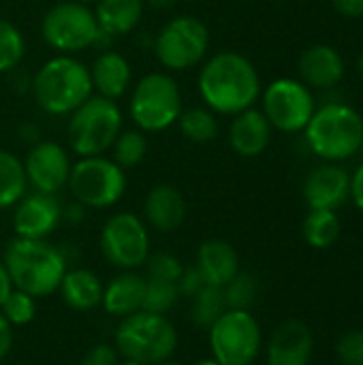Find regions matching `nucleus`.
<instances>
[{
	"instance_id": "46",
	"label": "nucleus",
	"mask_w": 363,
	"mask_h": 365,
	"mask_svg": "<svg viewBox=\"0 0 363 365\" xmlns=\"http://www.w3.org/2000/svg\"><path fill=\"white\" fill-rule=\"evenodd\" d=\"M156 365H182V364H178V361H171V359H167V361H160V364H156Z\"/></svg>"
},
{
	"instance_id": "39",
	"label": "nucleus",
	"mask_w": 363,
	"mask_h": 365,
	"mask_svg": "<svg viewBox=\"0 0 363 365\" xmlns=\"http://www.w3.org/2000/svg\"><path fill=\"white\" fill-rule=\"evenodd\" d=\"M334 6L344 17H362L363 0H334Z\"/></svg>"
},
{
	"instance_id": "43",
	"label": "nucleus",
	"mask_w": 363,
	"mask_h": 365,
	"mask_svg": "<svg viewBox=\"0 0 363 365\" xmlns=\"http://www.w3.org/2000/svg\"><path fill=\"white\" fill-rule=\"evenodd\" d=\"M178 0H143V4H150L154 9H171Z\"/></svg>"
},
{
	"instance_id": "44",
	"label": "nucleus",
	"mask_w": 363,
	"mask_h": 365,
	"mask_svg": "<svg viewBox=\"0 0 363 365\" xmlns=\"http://www.w3.org/2000/svg\"><path fill=\"white\" fill-rule=\"evenodd\" d=\"M195 365H220L218 361H214V359H201V361H197Z\"/></svg>"
},
{
	"instance_id": "30",
	"label": "nucleus",
	"mask_w": 363,
	"mask_h": 365,
	"mask_svg": "<svg viewBox=\"0 0 363 365\" xmlns=\"http://www.w3.org/2000/svg\"><path fill=\"white\" fill-rule=\"evenodd\" d=\"M111 150H113V163L116 165H120L122 169H135L148 156L145 133H141L139 128L137 130H122L116 137Z\"/></svg>"
},
{
	"instance_id": "41",
	"label": "nucleus",
	"mask_w": 363,
	"mask_h": 365,
	"mask_svg": "<svg viewBox=\"0 0 363 365\" xmlns=\"http://www.w3.org/2000/svg\"><path fill=\"white\" fill-rule=\"evenodd\" d=\"M11 344H13V331H11V325H9V323H6V319L0 314V361L9 355Z\"/></svg>"
},
{
	"instance_id": "42",
	"label": "nucleus",
	"mask_w": 363,
	"mask_h": 365,
	"mask_svg": "<svg viewBox=\"0 0 363 365\" xmlns=\"http://www.w3.org/2000/svg\"><path fill=\"white\" fill-rule=\"evenodd\" d=\"M13 291V284H11V278H9V272L4 267V263L0 261V306L4 304V299L9 297V293Z\"/></svg>"
},
{
	"instance_id": "29",
	"label": "nucleus",
	"mask_w": 363,
	"mask_h": 365,
	"mask_svg": "<svg viewBox=\"0 0 363 365\" xmlns=\"http://www.w3.org/2000/svg\"><path fill=\"white\" fill-rule=\"evenodd\" d=\"M193 299L190 306V319L199 329H210L229 308L225 302V291L223 287H212L208 284L205 289H201Z\"/></svg>"
},
{
	"instance_id": "5",
	"label": "nucleus",
	"mask_w": 363,
	"mask_h": 365,
	"mask_svg": "<svg viewBox=\"0 0 363 365\" xmlns=\"http://www.w3.org/2000/svg\"><path fill=\"white\" fill-rule=\"evenodd\" d=\"M310 150L325 160H347L363 143V118L349 105L332 103L317 109L306 124Z\"/></svg>"
},
{
	"instance_id": "40",
	"label": "nucleus",
	"mask_w": 363,
	"mask_h": 365,
	"mask_svg": "<svg viewBox=\"0 0 363 365\" xmlns=\"http://www.w3.org/2000/svg\"><path fill=\"white\" fill-rule=\"evenodd\" d=\"M351 197H353L355 205L363 212V163L351 178Z\"/></svg>"
},
{
	"instance_id": "49",
	"label": "nucleus",
	"mask_w": 363,
	"mask_h": 365,
	"mask_svg": "<svg viewBox=\"0 0 363 365\" xmlns=\"http://www.w3.org/2000/svg\"><path fill=\"white\" fill-rule=\"evenodd\" d=\"M252 365H255V364H252Z\"/></svg>"
},
{
	"instance_id": "15",
	"label": "nucleus",
	"mask_w": 363,
	"mask_h": 365,
	"mask_svg": "<svg viewBox=\"0 0 363 365\" xmlns=\"http://www.w3.org/2000/svg\"><path fill=\"white\" fill-rule=\"evenodd\" d=\"M62 220V205L56 195L32 192L24 195L15 203L13 212V231L15 237L28 240H47Z\"/></svg>"
},
{
	"instance_id": "6",
	"label": "nucleus",
	"mask_w": 363,
	"mask_h": 365,
	"mask_svg": "<svg viewBox=\"0 0 363 365\" xmlns=\"http://www.w3.org/2000/svg\"><path fill=\"white\" fill-rule=\"evenodd\" d=\"M122 122L124 115L118 101L92 94L71 113L66 128L71 152L77 158L103 156L122 133Z\"/></svg>"
},
{
	"instance_id": "3",
	"label": "nucleus",
	"mask_w": 363,
	"mask_h": 365,
	"mask_svg": "<svg viewBox=\"0 0 363 365\" xmlns=\"http://www.w3.org/2000/svg\"><path fill=\"white\" fill-rule=\"evenodd\" d=\"M92 94L90 68L66 53L49 58L32 79V96L49 115H71Z\"/></svg>"
},
{
	"instance_id": "45",
	"label": "nucleus",
	"mask_w": 363,
	"mask_h": 365,
	"mask_svg": "<svg viewBox=\"0 0 363 365\" xmlns=\"http://www.w3.org/2000/svg\"><path fill=\"white\" fill-rule=\"evenodd\" d=\"M120 365H143V364H139V361H133V359H122V361H120Z\"/></svg>"
},
{
	"instance_id": "34",
	"label": "nucleus",
	"mask_w": 363,
	"mask_h": 365,
	"mask_svg": "<svg viewBox=\"0 0 363 365\" xmlns=\"http://www.w3.org/2000/svg\"><path fill=\"white\" fill-rule=\"evenodd\" d=\"M0 314L6 319V323L13 327H24L30 325L36 317V297L13 289L9 293V297L4 299V304L0 306Z\"/></svg>"
},
{
	"instance_id": "28",
	"label": "nucleus",
	"mask_w": 363,
	"mask_h": 365,
	"mask_svg": "<svg viewBox=\"0 0 363 365\" xmlns=\"http://www.w3.org/2000/svg\"><path fill=\"white\" fill-rule=\"evenodd\" d=\"M180 133L193 143H210L218 137V120L208 107L184 109L178 118Z\"/></svg>"
},
{
	"instance_id": "2",
	"label": "nucleus",
	"mask_w": 363,
	"mask_h": 365,
	"mask_svg": "<svg viewBox=\"0 0 363 365\" xmlns=\"http://www.w3.org/2000/svg\"><path fill=\"white\" fill-rule=\"evenodd\" d=\"M2 263L13 289L36 299L56 293L66 274V259L62 250L47 240L15 237L9 242Z\"/></svg>"
},
{
	"instance_id": "11",
	"label": "nucleus",
	"mask_w": 363,
	"mask_h": 365,
	"mask_svg": "<svg viewBox=\"0 0 363 365\" xmlns=\"http://www.w3.org/2000/svg\"><path fill=\"white\" fill-rule=\"evenodd\" d=\"M212 359L220 365H252L261 353V327L250 312L227 310L210 329Z\"/></svg>"
},
{
	"instance_id": "37",
	"label": "nucleus",
	"mask_w": 363,
	"mask_h": 365,
	"mask_svg": "<svg viewBox=\"0 0 363 365\" xmlns=\"http://www.w3.org/2000/svg\"><path fill=\"white\" fill-rule=\"evenodd\" d=\"M208 287V282H205V278H203V274L199 272V267L197 265H193V267H184V272H182V276H180V280H178V291H180V295H184V297H195L201 289H205Z\"/></svg>"
},
{
	"instance_id": "35",
	"label": "nucleus",
	"mask_w": 363,
	"mask_h": 365,
	"mask_svg": "<svg viewBox=\"0 0 363 365\" xmlns=\"http://www.w3.org/2000/svg\"><path fill=\"white\" fill-rule=\"evenodd\" d=\"M145 269H148V276L150 280H163V282H175L180 280L182 272H184V265L178 257L169 255V252H150L148 259H145Z\"/></svg>"
},
{
	"instance_id": "24",
	"label": "nucleus",
	"mask_w": 363,
	"mask_h": 365,
	"mask_svg": "<svg viewBox=\"0 0 363 365\" xmlns=\"http://www.w3.org/2000/svg\"><path fill=\"white\" fill-rule=\"evenodd\" d=\"M62 302L77 312H88L101 306L103 302V291L105 284L101 282V278L83 267H75V269H66L60 287H58Z\"/></svg>"
},
{
	"instance_id": "12",
	"label": "nucleus",
	"mask_w": 363,
	"mask_h": 365,
	"mask_svg": "<svg viewBox=\"0 0 363 365\" xmlns=\"http://www.w3.org/2000/svg\"><path fill=\"white\" fill-rule=\"evenodd\" d=\"M98 244L103 257L120 269H137L150 255L148 227L133 212H120L107 218Z\"/></svg>"
},
{
	"instance_id": "47",
	"label": "nucleus",
	"mask_w": 363,
	"mask_h": 365,
	"mask_svg": "<svg viewBox=\"0 0 363 365\" xmlns=\"http://www.w3.org/2000/svg\"><path fill=\"white\" fill-rule=\"evenodd\" d=\"M75 2H83V4H90V2H96V0H75Z\"/></svg>"
},
{
	"instance_id": "18",
	"label": "nucleus",
	"mask_w": 363,
	"mask_h": 365,
	"mask_svg": "<svg viewBox=\"0 0 363 365\" xmlns=\"http://www.w3.org/2000/svg\"><path fill=\"white\" fill-rule=\"evenodd\" d=\"M143 216L148 225L160 233H171L180 229L186 220L184 195L171 184H158L150 188L143 201Z\"/></svg>"
},
{
	"instance_id": "25",
	"label": "nucleus",
	"mask_w": 363,
	"mask_h": 365,
	"mask_svg": "<svg viewBox=\"0 0 363 365\" xmlns=\"http://www.w3.org/2000/svg\"><path fill=\"white\" fill-rule=\"evenodd\" d=\"M143 0H96L94 15L107 36L131 34L143 17Z\"/></svg>"
},
{
	"instance_id": "21",
	"label": "nucleus",
	"mask_w": 363,
	"mask_h": 365,
	"mask_svg": "<svg viewBox=\"0 0 363 365\" xmlns=\"http://www.w3.org/2000/svg\"><path fill=\"white\" fill-rule=\"evenodd\" d=\"M145 297V276L137 274L135 269H124L116 276L103 291L101 306L107 314L124 319L141 310Z\"/></svg>"
},
{
	"instance_id": "48",
	"label": "nucleus",
	"mask_w": 363,
	"mask_h": 365,
	"mask_svg": "<svg viewBox=\"0 0 363 365\" xmlns=\"http://www.w3.org/2000/svg\"><path fill=\"white\" fill-rule=\"evenodd\" d=\"M359 71H362V75H363V53H362V58H359Z\"/></svg>"
},
{
	"instance_id": "20",
	"label": "nucleus",
	"mask_w": 363,
	"mask_h": 365,
	"mask_svg": "<svg viewBox=\"0 0 363 365\" xmlns=\"http://www.w3.org/2000/svg\"><path fill=\"white\" fill-rule=\"evenodd\" d=\"M90 79L96 96L118 101L133 83V68L120 51H103L90 66Z\"/></svg>"
},
{
	"instance_id": "4",
	"label": "nucleus",
	"mask_w": 363,
	"mask_h": 365,
	"mask_svg": "<svg viewBox=\"0 0 363 365\" xmlns=\"http://www.w3.org/2000/svg\"><path fill=\"white\" fill-rule=\"evenodd\" d=\"M178 349V331L165 314L139 310L116 327V351L122 359L156 365L171 359Z\"/></svg>"
},
{
	"instance_id": "7",
	"label": "nucleus",
	"mask_w": 363,
	"mask_h": 365,
	"mask_svg": "<svg viewBox=\"0 0 363 365\" xmlns=\"http://www.w3.org/2000/svg\"><path fill=\"white\" fill-rule=\"evenodd\" d=\"M182 111V92L169 73H148L135 83L128 113L141 133H163L171 128L178 124Z\"/></svg>"
},
{
	"instance_id": "33",
	"label": "nucleus",
	"mask_w": 363,
	"mask_h": 365,
	"mask_svg": "<svg viewBox=\"0 0 363 365\" xmlns=\"http://www.w3.org/2000/svg\"><path fill=\"white\" fill-rule=\"evenodd\" d=\"M180 291L175 282H163V280H150L145 278V297L141 310L152 314H165L173 310V306L180 299Z\"/></svg>"
},
{
	"instance_id": "32",
	"label": "nucleus",
	"mask_w": 363,
	"mask_h": 365,
	"mask_svg": "<svg viewBox=\"0 0 363 365\" xmlns=\"http://www.w3.org/2000/svg\"><path fill=\"white\" fill-rule=\"evenodd\" d=\"M24 53L26 38L21 30L13 21L0 17V75L13 71L24 60Z\"/></svg>"
},
{
	"instance_id": "26",
	"label": "nucleus",
	"mask_w": 363,
	"mask_h": 365,
	"mask_svg": "<svg viewBox=\"0 0 363 365\" xmlns=\"http://www.w3.org/2000/svg\"><path fill=\"white\" fill-rule=\"evenodd\" d=\"M28 188L24 160L11 150L0 148V210L13 207Z\"/></svg>"
},
{
	"instance_id": "8",
	"label": "nucleus",
	"mask_w": 363,
	"mask_h": 365,
	"mask_svg": "<svg viewBox=\"0 0 363 365\" xmlns=\"http://www.w3.org/2000/svg\"><path fill=\"white\" fill-rule=\"evenodd\" d=\"M41 34L51 49L66 56L94 47L105 36L94 9L75 0H62L49 6L41 19Z\"/></svg>"
},
{
	"instance_id": "22",
	"label": "nucleus",
	"mask_w": 363,
	"mask_h": 365,
	"mask_svg": "<svg viewBox=\"0 0 363 365\" xmlns=\"http://www.w3.org/2000/svg\"><path fill=\"white\" fill-rule=\"evenodd\" d=\"M300 75L306 86L332 88L344 75V60L329 45H312L300 58Z\"/></svg>"
},
{
	"instance_id": "38",
	"label": "nucleus",
	"mask_w": 363,
	"mask_h": 365,
	"mask_svg": "<svg viewBox=\"0 0 363 365\" xmlns=\"http://www.w3.org/2000/svg\"><path fill=\"white\" fill-rule=\"evenodd\" d=\"M120 353L116 351V346L109 344H96L92 346L83 357L79 365H120Z\"/></svg>"
},
{
	"instance_id": "31",
	"label": "nucleus",
	"mask_w": 363,
	"mask_h": 365,
	"mask_svg": "<svg viewBox=\"0 0 363 365\" xmlns=\"http://www.w3.org/2000/svg\"><path fill=\"white\" fill-rule=\"evenodd\" d=\"M225 302L229 310H244L250 312L259 297V280L248 272H237L231 282L223 287Z\"/></svg>"
},
{
	"instance_id": "17",
	"label": "nucleus",
	"mask_w": 363,
	"mask_h": 365,
	"mask_svg": "<svg viewBox=\"0 0 363 365\" xmlns=\"http://www.w3.org/2000/svg\"><path fill=\"white\" fill-rule=\"evenodd\" d=\"M304 197L310 210H338L351 197V175L336 165L310 171L304 182Z\"/></svg>"
},
{
	"instance_id": "10",
	"label": "nucleus",
	"mask_w": 363,
	"mask_h": 365,
	"mask_svg": "<svg viewBox=\"0 0 363 365\" xmlns=\"http://www.w3.org/2000/svg\"><path fill=\"white\" fill-rule=\"evenodd\" d=\"M210 49L208 26L193 15L169 19L154 38V53L167 71H188L205 60Z\"/></svg>"
},
{
	"instance_id": "16",
	"label": "nucleus",
	"mask_w": 363,
	"mask_h": 365,
	"mask_svg": "<svg viewBox=\"0 0 363 365\" xmlns=\"http://www.w3.org/2000/svg\"><path fill=\"white\" fill-rule=\"evenodd\" d=\"M315 351V338L306 323L285 321L280 323L267 342V365H310Z\"/></svg>"
},
{
	"instance_id": "1",
	"label": "nucleus",
	"mask_w": 363,
	"mask_h": 365,
	"mask_svg": "<svg viewBox=\"0 0 363 365\" xmlns=\"http://www.w3.org/2000/svg\"><path fill=\"white\" fill-rule=\"evenodd\" d=\"M197 86L205 107L223 115H237L261 96V77L255 64L237 51L210 56L199 71Z\"/></svg>"
},
{
	"instance_id": "13",
	"label": "nucleus",
	"mask_w": 363,
	"mask_h": 365,
	"mask_svg": "<svg viewBox=\"0 0 363 365\" xmlns=\"http://www.w3.org/2000/svg\"><path fill=\"white\" fill-rule=\"evenodd\" d=\"M263 115L282 133H300L310 122L315 109V98L304 81L280 77L272 81L263 92Z\"/></svg>"
},
{
	"instance_id": "27",
	"label": "nucleus",
	"mask_w": 363,
	"mask_h": 365,
	"mask_svg": "<svg viewBox=\"0 0 363 365\" xmlns=\"http://www.w3.org/2000/svg\"><path fill=\"white\" fill-rule=\"evenodd\" d=\"M302 233L312 248L325 250L340 237V218L334 210H310L302 225Z\"/></svg>"
},
{
	"instance_id": "36",
	"label": "nucleus",
	"mask_w": 363,
	"mask_h": 365,
	"mask_svg": "<svg viewBox=\"0 0 363 365\" xmlns=\"http://www.w3.org/2000/svg\"><path fill=\"white\" fill-rule=\"evenodd\" d=\"M336 357L342 365H363V329H351L340 336Z\"/></svg>"
},
{
	"instance_id": "23",
	"label": "nucleus",
	"mask_w": 363,
	"mask_h": 365,
	"mask_svg": "<svg viewBox=\"0 0 363 365\" xmlns=\"http://www.w3.org/2000/svg\"><path fill=\"white\" fill-rule=\"evenodd\" d=\"M197 267L208 284L225 287L240 272V257L229 242L205 240L197 250Z\"/></svg>"
},
{
	"instance_id": "9",
	"label": "nucleus",
	"mask_w": 363,
	"mask_h": 365,
	"mask_svg": "<svg viewBox=\"0 0 363 365\" xmlns=\"http://www.w3.org/2000/svg\"><path fill=\"white\" fill-rule=\"evenodd\" d=\"M71 197L90 210H107L116 205L126 192V173L113 158L86 156L71 167L68 184Z\"/></svg>"
},
{
	"instance_id": "19",
	"label": "nucleus",
	"mask_w": 363,
	"mask_h": 365,
	"mask_svg": "<svg viewBox=\"0 0 363 365\" xmlns=\"http://www.w3.org/2000/svg\"><path fill=\"white\" fill-rule=\"evenodd\" d=\"M272 139V124L263 115L261 109H246L233 115L229 126V143L235 154L244 158H255L265 152Z\"/></svg>"
},
{
	"instance_id": "14",
	"label": "nucleus",
	"mask_w": 363,
	"mask_h": 365,
	"mask_svg": "<svg viewBox=\"0 0 363 365\" xmlns=\"http://www.w3.org/2000/svg\"><path fill=\"white\" fill-rule=\"evenodd\" d=\"M71 167L73 163L68 150L56 141L34 143L24 160L28 186L45 195H58L62 188H66Z\"/></svg>"
}]
</instances>
